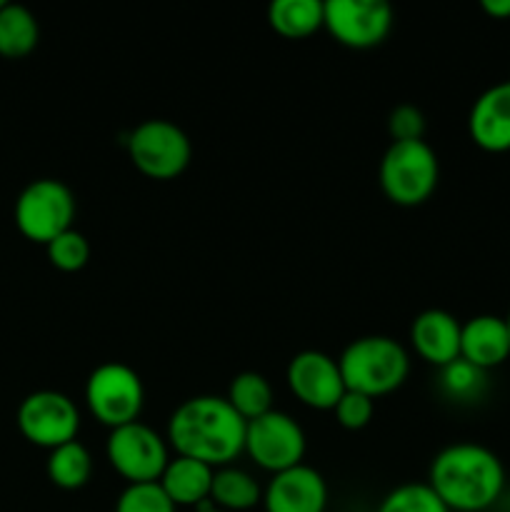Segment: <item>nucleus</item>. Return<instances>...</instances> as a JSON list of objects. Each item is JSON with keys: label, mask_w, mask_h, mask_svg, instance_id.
Returning <instances> with one entry per match:
<instances>
[{"label": "nucleus", "mask_w": 510, "mask_h": 512, "mask_svg": "<svg viewBox=\"0 0 510 512\" xmlns=\"http://www.w3.org/2000/svg\"><path fill=\"white\" fill-rule=\"evenodd\" d=\"M245 420L220 395L183 400L168 420V443L175 455L225 468L245 453Z\"/></svg>", "instance_id": "nucleus-1"}, {"label": "nucleus", "mask_w": 510, "mask_h": 512, "mask_svg": "<svg viewBox=\"0 0 510 512\" xmlns=\"http://www.w3.org/2000/svg\"><path fill=\"white\" fill-rule=\"evenodd\" d=\"M428 485L450 512H485L505 493L503 460L478 443L445 445L430 463Z\"/></svg>", "instance_id": "nucleus-2"}, {"label": "nucleus", "mask_w": 510, "mask_h": 512, "mask_svg": "<svg viewBox=\"0 0 510 512\" xmlns=\"http://www.w3.org/2000/svg\"><path fill=\"white\" fill-rule=\"evenodd\" d=\"M345 390L383 398L398 390L410 373L408 350L388 335H363L345 345L338 358Z\"/></svg>", "instance_id": "nucleus-3"}, {"label": "nucleus", "mask_w": 510, "mask_h": 512, "mask_svg": "<svg viewBox=\"0 0 510 512\" xmlns=\"http://www.w3.org/2000/svg\"><path fill=\"white\" fill-rule=\"evenodd\" d=\"M380 188L385 198L403 208L423 205L438 188L440 163L425 140L390 143L380 160Z\"/></svg>", "instance_id": "nucleus-4"}, {"label": "nucleus", "mask_w": 510, "mask_h": 512, "mask_svg": "<svg viewBox=\"0 0 510 512\" xmlns=\"http://www.w3.org/2000/svg\"><path fill=\"white\" fill-rule=\"evenodd\" d=\"M75 195L63 180L40 178L25 185L15 200V225L30 243L48 245L73 228Z\"/></svg>", "instance_id": "nucleus-5"}, {"label": "nucleus", "mask_w": 510, "mask_h": 512, "mask_svg": "<svg viewBox=\"0 0 510 512\" xmlns=\"http://www.w3.org/2000/svg\"><path fill=\"white\" fill-rule=\"evenodd\" d=\"M130 163L153 180H173L190 165L193 145L180 125L165 118H150L128 135Z\"/></svg>", "instance_id": "nucleus-6"}, {"label": "nucleus", "mask_w": 510, "mask_h": 512, "mask_svg": "<svg viewBox=\"0 0 510 512\" xmlns=\"http://www.w3.org/2000/svg\"><path fill=\"white\" fill-rule=\"evenodd\" d=\"M85 405L110 430L135 423L145 405L143 380L125 363L98 365L85 383Z\"/></svg>", "instance_id": "nucleus-7"}, {"label": "nucleus", "mask_w": 510, "mask_h": 512, "mask_svg": "<svg viewBox=\"0 0 510 512\" xmlns=\"http://www.w3.org/2000/svg\"><path fill=\"white\" fill-rule=\"evenodd\" d=\"M105 458L120 478L128 480V485L158 483L165 465L170 463L168 443L163 435L140 420L110 430Z\"/></svg>", "instance_id": "nucleus-8"}, {"label": "nucleus", "mask_w": 510, "mask_h": 512, "mask_svg": "<svg viewBox=\"0 0 510 512\" xmlns=\"http://www.w3.org/2000/svg\"><path fill=\"white\" fill-rule=\"evenodd\" d=\"M15 423L30 445L55 450L78 440L80 413L68 395L58 390H35L18 405Z\"/></svg>", "instance_id": "nucleus-9"}, {"label": "nucleus", "mask_w": 510, "mask_h": 512, "mask_svg": "<svg viewBox=\"0 0 510 512\" xmlns=\"http://www.w3.org/2000/svg\"><path fill=\"white\" fill-rule=\"evenodd\" d=\"M305 448L303 428L288 413L270 410L245 425V453L273 475L303 465Z\"/></svg>", "instance_id": "nucleus-10"}, {"label": "nucleus", "mask_w": 510, "mask_h": 512, "mask_svg": "<svg viewBox=\"0 0 510 512\" xmlns=\"http://www.w3.org/2000/svg\"><path fill=\"white\" fill-rule=\"evenodd\" d=\"M323 8V28L353 50L380 45L395 23L393 8L385 0H325Z\"/></svg>", "instance_id": "nucleus-11"}, {"label": "nucleus", "mask_w": 510, "mask_h": 512, "mask_svg": "<svg viewBox=\"0 0 510 512\" xmlns=\"http://www.w3.org/2000/svg\"><path fill=\"white\" fill-rule=\"evenodd\" d=\"M285 383L300 403L313 410H335L345 393L338 360L320 350L293 355L285 368Z\"/></svg>", "instance_id": "nucleus-12"}, {"label": "nucleus", "mask_w": 510, "mask_h": 512, "mask_svg": "<svg viewBox=\"0 0 510 512\" xmlns=\"http://www.w3.org/2000/svg\"><path fill=\"white\" fill-rule=\"evenodd\" d=\"M265 512H325L328 485L310 465L275 473L263 490Z\"/></svg>", "instance_id": "nucleus-13"}, {"label": "nucleus", "mask_w": 510, "mask_h": 512, "mask_svg": "<svg viewBox=\"0 0 510 512\" xmlns=\"http://www.w3.org/2000/svg\"><path fill=\"white\" fill-rule=\"evenodd\" d=\"M470 140L485 153L510 150V80L490 85L475 98L468 115Z\"/></svg>", "instance_id": "nucleus-14"}, {"label": "nucleus", "mask_w": 510, "mask_h": 512, "mask_svg": "<svg viewBox=\"0 0 510 512\" xmlns=\"http://www.w3.org/2000/svg\"><path fill=\"white\" fill-rule=\"evenodd\" d=\"M460 330L463 323L455 315H450L448 310L430 308L415 315L410 325V343L425 363L445 368L460 358Z\"/></svg>", "instance_id": "nucleus-15"}, {"label": "nucleus", "mask_w": 510, "mask_h": 512, "mask_svg": "<svg viewBox=\"0 0 510 512\" xmlns=\"http://www.w3.org/2000/svg\"><path fill=\"white\" fill-rule=\"evenodd\" d=\"M460 358L480 370H493L510 358V330L500 315H475L460 330Z\"/></svg>", "instance_id": "nucleus-16"}, {"label": "nucleus", "mask_w": 510, "mask_h": 512, "mask_svg": "<svg viewBox=\"0 0 510 512\" xmlns=\"http://www.w3.org/2000/svg\"><path fill=\"white\" fill-rule=\"evenodd\" d=\"M215 468L200 463V460L175 455L165 465L160 475V488L165 490L175 508H200L210 503V488H213Z\"/></svg>", "instance_id": "nucleus-17"}, {"label": "nucleus", "mask_w": 510, "mask_h": 512, "mask_svg": "<svg viewBox=\"0 0 510 512\" xmlns=\"http://www.w3.org/2000/svg\"><path fill=\"white\" fill-rule=\"evenodd\" d=\"M210 503L223 512H245L263 503V488L248 470L225 465L213 475V488H210Z\"/></svg>", "instance_id": "nucleus-18"}, {"label": "nucleus", "mask_w": 510, "mask_h": 512, "mask_svg": "<svg viewBox=\"0 0 510 512\" xmlns=\"http://www.w3.org/2000/svg\"><path fill=\"white\" fill-rule=\"evenodd\" d=\"M325 8L320 0H273L268 25L288 40H303L323 28Z\"/></svg>", "instance_id": "nucleus-19"}, {"label": "nucleus", "mask_w": 510, "mask_h": 512, "mask_svg": "<svg viewBox=\"0 0 510 512\" xmlns=\"http://www.w3.org/2000/svg\"><path fill=\"white\" fill-rule=\"evenodd\" d=\"M40 38L38 18L20 3L0 8V55L8 60L25 58L35 50Z\"/></svg>", "instance_id": "nucleus-20"}, {"label": "nucleus", "mask_w": 510, "mask_h": 512, "mask_svg": "<svg viewBox=\"0 0 510 512\" xmlns=\"http://www.w3.org/2000/svg\"><path fill=\"white\" fill-rule=\"evenodd\" d=\"M48 480L60 490H80L90 483L93 475V458H90L88 448L78 440L65 443L60 448L50 450L48 463Z\"/></svg>", "instance_id": "nucleus-21"}, {"label": "nucleus", "mask_w": 510, "mask_h": 512, "mask_svg": "<svg viewBox=\"0 0 510 512\" xmlns=\"http://www.w3.org/2000/svg\"><path fill=\"white\" fill-rule=\"evenodd\" d=\"M225 400L233 405L235 413H238L245 423H250V420L260 418V415L273 410V385L268 383L265 375L245 370V373H238L230 380Z\"/></svg>", "instance_id": "nucleus-22"}, {"label": "nucleus", "mask_w": 510, "mask_h": 512, "mask_svg": "<svg viewBox=\"0 0 510 512\" xmlns=\"http://www.w3.org/2000/svg\"><path fill=\"white\" fill-rule=\"evenodd\" d=\"M378 512H450L428 483H405L390 490Z\"/></svg>", "instance_id": "nucleus-23"}, {"label": "nucleus", "mask_w": 510, "mask_h": 512, "mask_svg": "<svg viewBox=\"0 0 510 512\" xmlns=\"http://www.w3.org/2000/svg\"><path fill=\"white\" fill-rule=\"evenodd\" d=\"M485 370L475 368L468 360L458 358L450 365L440 368V385L453 400H478L485 393Z\"/></svg>", "instance_id": "nucleus-24"}, {"label": "nucleus", "mask_w": 510, "mask_h": 512, "mask_svg": "<svg viewBox=\"0 0 510 512\" xmlns=\"http://www.w3.org/2000/svg\"><path fill=\"white\" fill-rule=\"evenodd\" d=\"M48 250V260L53 268L63 270V273H78L88 265L90 260V243L83 233H78L75 228L65 230L58 238L50 240L45 245Z\"/></svg>", "instance_id": "nucleus-25"}, {"label": "nucleus", "mask_w": 510, "mask_h": 512, "mask_svg": "<svg viewBox=\"0 0 510 512\" xmlns=\"http://www.w3.org/2000/svg\"><path fill=\"white\" fill-rule=\"evenodd\" d=\"M178 508L165 495L160 483H135L120 493L115 512H175Z\"/></svg>", "instance_id": "nucleus-26"}, {"label": "nucleus", "mask_w": 510, "mask_h": 512, "mask_svg": "<svg viewBox=\"0 0 510 512\" xmlns=\"http://www.w3.org/2000/svg\"><path fill=\"white\" fill-rule=\"evenodd\" d=\"M333 413L338 425H343L345 430H363L368 428L370 420H373L375 400L363 393H355V390H345Z\"/></svg>", "instance_id": "nucleus-27"}, {"label": "nucleus", "mask_w": 510, "mask_h": 512, "mask_svg": "<svg viewBox=\"0 0 510 512\" xmlns=\"http://www.w3.org/2000/svg\"><path fill=\"white\" fill-rule=\"evenodd\" d=\"M388 133L393 143H408V140H423L425 135V115L415 105L403 103L390 110Z\"/></svg>", "instance_id": "nucleus-28"}, {"label": "nucleus", "mask_w": 510, "mask_h": 512, "mask_svg": "<svg viewBox=\"0 0 510 512\" xmlns=\"http://www.w3.org/2000/svg\"><path fill=\"white\" fill-rule=\"evenodd\" d=\"M483 13H488L495 20H508L510 18V0H483L480 3Z\"/></svg>", "instance_id": "nucleus-29"}, {"label": "nucleus", "mask_w": 510, "mask_h": 512, "mask_svg": "<svg viewBox=\"0 0 510 512\" xmlns=\"http://www.w3.org/2000/svg\"><path fill=\"white\" fill-rule=\"evenodd\" d=\"M195 512H223V510L215 508L213 503H205V505H200V508H195Z\"/></svg>", "instance_id": "nucleus-30"}, {"label": "nucleus", "mask_w": 510, "mask_h": 512, "mask_svg": "<svg viewBox=\"0 0 510 512\" xmlns=\"http://www.w3.org/2000/svg\"><path fill=\"white\" fill-rule=\"evenodd\" d=\"M505 323H508V330H510V315H508V318H505Z\"/></svg>", "instance_id": "nucleus-31"}, {"label": "nucleus", "mask_w": 510, "mask_h": 512, "mask_svg": "<svg viewBox=\"0 0 510 512\" xmlns=\"http://www.w3.org/2000/svg\"><path fill=\"white\" fill-rule=\"evenodd\" d=\"M3 5H5V3H3V0H0V8H3Z\"/></svg>", "instance_id": "nucleus-32"}]
</instances>
